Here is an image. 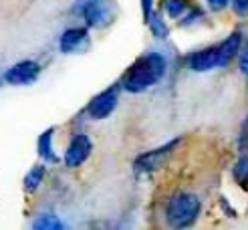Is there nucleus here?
Returning a JSON list of instances; mask_svg holds the SVG:
<instances>
[{
	"mask_svg": "<svg viewBox=\"0 0 248 230\" xmlns=\"http://www.w3.org/2000/svg\"><path fill=\"white\" fill-rule=\"evenodd\" d=\"M166 75H168L166 55L159 51H150L141 55L140 59H135V63L125 71L119 87L125 93L140 95L155 87L157 83H162Z\"/></svg>",
	"mask_w": 248,
	"mask_h": 230,
	"instance_id": "nucleus-1",
	"label": "nucleus"
},
{
	"mask_svg": "<svg viewBox=\"0 0 248 230\" xmlns=\"http://www.w3.org/2000/svg\"><path fill=\"white\" fill-rule=\"evenodd\" d=\"M162 8H164V15L166 16L182 20L186 16V12L190 10V4H188V0H164Z\"/></svg>",
	"mask_w": 248,
	"mask_h": 230,
	"instance_id": "nucleus-14",
	"label": "nucleus"
},
{
	"mask_svg": "<svg viewBox=\"0 0 248 230\" xmlns=\"http://www.w3.org/2000/svg\"><path fill=\"white\" fill-rule=\"evenodd\" d=\"M91 153H93V138L89 133H75L67 143V150L63 153V162L67 168L75 169V168H81L89 160Z\"/></svg>",
	"mask_w": 248,
	"mask_h": 230,
	"instance_id": "nucleus-6",
	"label": "nucleus"
},
{
	"mask_svg": "<svg viewBox=\"0 0 248 230\" xmlns=\"http://www.w3.org/2000/svg\"><path fill=\"white\" fill-rule=\"evenodd\" d=\"M242 51V34L236 31L228 34L224 41L218 45V69L228 67L234 59H236Z\"/></svg>",
	"mask_w": 248,
	"mask_h": 230,
	"instance_id": "nucleus-10",
	"label": "nucleus"
},
{
	"mask_svg": "<svg viewBox=\"0 0 248 230\" xmlns=\"http://www.w3.org/2000/svg\"><path fill=\"white\" fill-rule=\"evenodd\" d=\"M200 214H202V200L198 194L188 190H180L171 194L164 208L166 224L171 230H190L198 222Z\"/></svg>",
	"mask_w": 248,
	"mask_h": 230,
	"instance_id": "nucleus-2",
	"label": "nucleus"
},
{
	"mask_svg": "<svg viewBox=\"0 0 248 230\" xmlns=\"http://www.w3.org/2000/svg\"><path fill=\"white\" fill-rule=\"evenodd\" d=\"M91 45V32L87 27H69L59 36V51L63 55H77Z\"/></svg>",
	"mask_w": 248,
	"mask_h": 230,
	"instance_id": "nucleus-7",
	"label": "nucleus"
},
{
	"mask_svg": "<svg viewBox=\"0 0 248 230\" xmlns=\"http://www.w3.org/2000/svg\"><path fill=\"white\" fill-rule=\"evenodd\" d=\"M36 153L45 164H57L59 155L55 152V127L45 129L36 139Z\"/></svg>",
	"mask_w": 248,
	"mask_h": 230,
	"instance_id": "nucleus-11",
	"label": "nucleus"
},
{
	"mask_svg": "<svg viewBox=\"0 0 248 230\" xmlns=\"http://www.w3.org/2000/svg\"><path fill=\"white\" fill-rule=\"evenodd\" d=\"M45 176H46V166H45V164H36V166H32L29 172H27V176H24V180H22L24 192L34 194L36 190L43 186Z\"/></svg>",
	"mask_w": 248,
	"mask_h": 230,
	"instance_id": "nucleus-13",
	"label": "nucleus"
},
{
	"mask_svg": "<svg viewBox=\"0 0 248 230\" xmlns=\"http://www.w3.org/2000/svg\"><path fill=\"white\" fill-rule=\"evenodd\" d=\"M186 63H188V69L196 73H208L212 69H218V45L200 48V51L188 55Z\"/></svg>",
	"mask_w": 248,
	"mask_h": 230,
	"instance_id": "nucleus-9",
	"label": "nucleus"
},
{
	"mask_svg": "<svg viewBox=\"0 0 248 230\" xmlns=\"http://www.w3.org/2000/svg\"><path fill=\"white\" fill-rule=\"evenodd\" d=\"M230 4L238 16H248V0H230Z\"/></svg>",
	"mask_w": 248,
	"mask_h": 230,
	"instance_id": "nucleus-19",
	"label": "nucleus"
},
{
	"mask_svg": "<svg viewBox=\"0 0 248 230\" xmlns=\"http://www.w3.org/2000/svg\"><path fill=\"white\" fill-rule=\"evenodd\" d=\"M141 10H143V20L147 22L154 15V0H141Z\"/></svg>",
	"mask_w": 248,
	"mask_h": 230,
	"instance_id": "nucleus-21",
	"label": "nucleus"
},
{
	"mask_svg": "<svg viewBox=\"0 0 248 230\" xmlns=\"http://www.w3.org/2000/svg\"><path fill=\"white\" fill-rule=\"evenodd\" d=\"M147 27H150L152 34L155 36V39H159V41H164V39H168V36H170V27L166 24V18H164L162 12H154L152 18L147 20Z\"/></svg>",
	"mask_w": 248,
	"mask_h": 230,
	"instance_id": "nucleus-16",
	"label": "nucleus"
},
{
	"mask_svg": "<svg viewBox=\"0 0 248 230\" xmlns=\"http://www.w3.org/2000/svg\"><path fill=\"white\" fill-rule=\"evenodd\" d=\"M119 89H121L119 85H111V87L103 89L101 93H97L85 107L87 117L93 121H103L113 115L119 105V93H121Z\"/></svg>",
	"mask_w": 248,
	"mask_h": 230,
	"instance_id": "nucleus-4",
	"label": "nucleus"
},
{
	"mask_svg": "<svg viewBox=\"0 0 248 230\" xmlns=\"http://www.w3.org/2000/svg\"><path fill=\"white\" fill-rule=\"evenodd\" d=\"M180 141H182V138H173L171 141L159 145V148L138 155V157H135V162H133L135 174H138V176H147V174L157 172V169L170 160V155H171L173 150H176L178 145H180Z\"/></svg>",
	"mask_w": 248,
	"mask_h": 230,
	"instance_id": "nucleus-3",
	"label": "nucleus"
},
{
	"mask_svg": "<svg viewBox=\"0 0 248 230\" xmlns=\"http://www.w3.org/2000/svg\"><path fill=\"white\" fill-rule=\"evenodd\" d=\"M238 69L244 77H248V43L242 46V51L238 55Z\"/></svg>",
	"mask_w": 248,
	"mask_h": 230,
	"instance_id": "nucleus-18",
	"label": "nucleus"
},
{
	"mask_svg": "<svg viewBox=\"0 0 248 230\" xmlns=\"http://www.w3.org/2000/svg\"><path fill=\"white\" fill-rule=\"evenodd\" d=\"M4 83L12 87H29L41 77V65L32 59H22L4 71Z\"/></svg>",
	"mask_w": 248,
	"mask_h": 230,
	"instance_id": "nucleus-5",
	"label": "nucleus"
},
{
	"mask_svg": "<svg viewBox=\"0 0 248 230\" xmlns=\"http://www.w3.org/2000/svg\"><path fill=\"white\" fill-rule=\"evenodd\" d=\"M83 20L87 29H105L107 24H111L113 20V12H111L101 0H95V2H85L83 6Z\"/></svg>",
	"mask_w": 248,
	"mask_h": 230,
	"instance_id": "nucleus-8",
	"label": "nucleus"
},
{
	"mask_svg": "<svg viewBox=\"0 0 248 230\" xmlns=\"http://www.w3.org/2000/svg\"><path fill=\"white\" fill-rule=\"evenodd\" d=\"M232 178H234V182H236L240 188L248 190V152H244L236 160V164H234Z\"/></svg>",
	"mask_w": 248,
	"mask_h": 230,
	"instance_id": "nucleus-15",
	"label": "nucleus"
},
{
	"mask_svg": "<svg viewBox=\"0 0 248 230\" xmlns=\"http://www.w3.org/2000/svg\"><path fill=\"white\" fill-rule=\"evenodd\" d=\"M204 18V12L200 8H190L188 12H186V16L180 20L182 27H192V24H196L198 20H202Z\"/></svg>",
	"mask_w": 248,
	"mask_h": 230,
	"instance_id": "nucleus-17",
	"label": "nucleus"
},
{
	"mask_svg": "<svg viewBox=\"0 0 248 230\" xmlns=\"http://www.w3.org/2000/svg\"><path fill=\"white\" fill-rule=\"evenodd\" d=\"M31 230H67V224L61 216L53 212H43L32 220Z\"/></svg>",
	"mask_w": 248,
	"mask_h": 230,
	"instance_id": "nucleus-12",
	"label": "nucleus"
},
{
	"mask_svg": "<svg viewBox=\"0 0 248 230\" xmlns=\"http://www.w3.org/2000/svg\"><path fill=\"white\" fill-rule=\"evenodd\" d=\"M85 2H95V0H85Z\"/></svg>",
	"mask_w": 248,
	"mask_h": 230,
	"instance_id": "nucleus-23",
	"label": "nucleus"
},
{
	"mask_svg": "<svg viewBox=\"0 0 248 230\" xmlns=\"http://www.w3.org/2000/svg\"><path fill=\"white\" fill-rule=\"evenodd\" d=\"M238 148H240V150H246V148H248V117L244 119V123H242V131H240Z\"/></svg>",
	"mask_w": 248,
	"mask_h": 230,
	"instance_id": "nucleus-22",
	"label": "nucleus"
},
{
	"mask_svg": "<svg viewBox=\"0 0 248 230\" xmlns=\"http://www.w3.org/2000/svg\"><path fill=\"white\" fill-rule=\"evenodd\" d=\"M206 2H208V6L212 12H222L230 4V0H206Z\"/></svg>",
	"mask_w": 248,
	"mask_h": 230,
	"instance_id": "nucleus-20",
	"label": "nucleus"
}]
</instances>
